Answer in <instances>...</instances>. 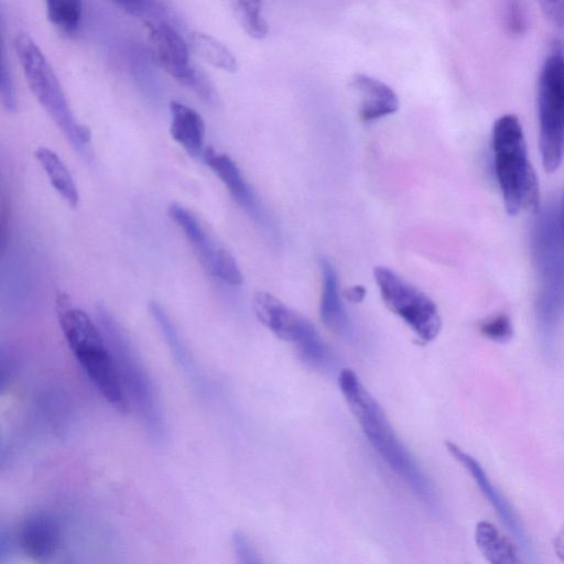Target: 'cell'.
<instances>
[{"label":"cell","mask_w":564,"mask_h":564,"mask_svg":"<svg viewBox=\"0 0 564 564\" xmlns=\"http://www.w3.org/2000/svg\"><path fill=\"white\" fill-rule=\"evenodd\" d=\"M339 390L358 421L371 447L406 486L424 501L433 500V490L415 457L395 434L384 411L355 371L341 369Z\"/></svg>","instance_id":"6da1fadb"},{"label":"cell","mask_w":564,"mask_h":564,"mask_svg":"<svg viewBox=\"0 0 564 564\" xmlns=\"http://www.w3.org/2000/svg\"><path fill=\"white\" fill-rule=\"evenodd\" d=\"M56 311L67 346L86 376L113 408L127 413L130 403L100 327L64 293L56 297Z\"/></svg>","instance_id":"7a4b0ae2"},{"label":"cell","mask_w":564,"mask_h":564,"mask_svg":"<svg viewBox=\"0 0 564 564\" xmlns=\"http://www.w3.org/2000/svg\"><path fill=\"white\" fill-rule=\"evenodd\" d=\"M532 245L539 278L536 325L544 351L550 355L564 315V247L560 216L553 207L540 213Z\"/></svg>","instance_id":"3957f363"},{"label":"cell","mask_w":564,"mask_h":564,"mask_svg":"<svg viewBox=\"0 0 564 564\" xmlns=\"http://www.w3.org/2000/svg\"><path fill=\"white\" fill-rule=\"evenodd\" d=\"M96 321L112 352L129 403L156 443L166 440V424L156 387L129 334L104 305H96Z\"/></svg>","instance_id":"277c9868"},{"label":"cell","mask_w":564,"mask_h":564,"mask_svg":"<svg viewBox=\"0 0 564 564\" xmlns=\"http://www.w3.org/2000/svg\"><path fill=\"white\" fill-rule=\"evenodd\" d=\"M491 148L497 182L509 215L540 210L539 182L528 156L521 122L511 113L496 120Z\"/></svg>","instance_id":"5b68a950"},{"label":"cell","mask_w":564,"mask_h":564,"mask_svg":"<svg viewBox=\"0 0 564 564\" xmlns=\"http://www.w3.org/2000/svg\"><path fill=\"white\" fill-rule=\"evenodd\" d=\"M14 48L32 94L78 155L90 163V130L77 121L45 55L26 34L17 36Z\"/></svg>","instance_id":"8992f818"},{"label":"cell","mask_w":564,"mask_h":564,"mask_svg":"<svg viewBox=\"0 0 564 564\" xmlns=\"http://www.w3.org/2000/svg\"><path fill=\"white\" fill-rule=\"evenodd\" d=\"M539 144L546 172L556 171L564 158V46L554 42L538 79Z\"/></svg>","instance_id":"52a82bcc"},{"label":"cell","mask_w":564,"mask_h":564,"mask_svg":"<svg viewBox=\"0 0 564 564\" xmlns=\"http://www.w3.org/2000/svg\"><path fill=\"white\" fill-rule=\"evenodd\" d=\"M258 321L278 338L292 344L305 364L313 368L325 367L330 351L315 326L269 292H258L253 297Z\"/></svg>","instance_id":"ba28073f"},{"label":"cell","mask_w":564,"mask_h":564,"mask_svg":"<svg viewBox=\"0 0 564 564\" xmlns=\"http://www.w3.org/2000/svg\"><path fill=\"white\" fill-rule=\"evenodd\" d=\"M373 276L387 308L411 328L421 344L434 340L442 327L436 304L390 268H373Z\"/></svg>","instance_id":"9c48e42d"},{"label":"cell","mask_w":564,"mask_h":564,"mask_svg":"<svg viewBox=\"0 0 564 564\" xmlns=\"http://www.w3.org/2000/svg\"><path fill=\"white\" fill-rule=\"evenodd\" d=\"M153 62L182 86L206 102L218 101L209 77L189 63V46L176 28L167 21L144 22Z\"/></svg>","instance_id":"30bf717a"},{"label":"cell","mask_w":564,"mask_h":564,"mask_svg":"<svg viewBox=\"0 0 564 564\" xmlns=\"http://www.w3.org/2000/svg\"><path fill=\"white\" fill-rule=\"evenodd\" d=\"M167 213L212 275L230 285L238 286L242 283L243 276L234 256L210 235L191 210L174 203L169 206Z\"/></svg>","instance_id":"8fae6325"},{"label":"cell","mask_w":564,"mask_h":564,"mask_svg":"<svg viewBox=\"0 0 564 564\" xmlns=\"http://www.w3.org/2000/svg\"><path fill=\"white\" fill-rule=\"evenodd\" d=\"M445 447L451 456L468 471L521 550L525 554H531V543L518 513L503 494L492 484L479 462L453 442H445Z\"/></svg>","instance_id":"7c38bea8"},{"label":"cell","mask_w":564,"mask_h":564,"mask_svg":"<svg viewBox=\"0 0 564 564\" xmlns=\"http://www.w3.org/2000/svg\"><path fill=\"white\" fill-rule=\"evenodd\" d=\"M62 539L57 518L44 510L33 511L20 522L14 540L17 546L35 561H47L57 552Z\"/></svg>","instance_id":"4fadbf2b"},{"label":"cell","mask_w":564,"mask_h":564,"mask_svg":"<svg viewBox=\"0 0 564 564\" xmlns=\"http://www.w3.org/2000/svg\"><path fill=\"white\" fill-rule=\"evenodd\" d=\"M203 159L250 217L260 226L271 229L270 219L236 162L213 148L205 149Z\"/></svg>","instance_id":"5bb4252c"},{"label":"cell","mask_w":564,"mask_h":564,"mask_svg":"<svg viewBox=\"0 0 564 564\" xmlns=\"http://www.w3.org/2000/svg\"><path fill=\"white\" fill-rule=\"evenodd\" d=\"M351 87L359 96L358 116L364 122H371L399 109L395 91L382 80L358 73L351 78Z\"/></svg>","instance_id":"9a60e30c"},{"label":"cell","mask_w":564,"mask_h":564,"mask_svg":"<svg viewBox=\"0 0 564 564\" xmlns=\"http://www.w3.org/2000/svg\"><path fill=\"white\" fill-rule=\"evenodd\" d=\"M322 293L319 315L323 324L338 336L351 334L352 325L339 294L338 276L333 264L325 258L319 260Z\"/></svg>","instance_id":"2e32d148"},{"label":"cell","mask_w":564,"mask_h":564,"mask_svg":"<svg viewBox=\"0 0 564 564\" xmlns=\"http://www.w3.org/2000/svg\"><path fill=\"white\" fill-rule=\"evenodd\" d=\"M171 127L170 133L187 153L193 156L204 154L205 123L200 115L180 101L170 104Z\"/></svg>","instance_id":"e0dca14e"},{"label":"cell","mask_w":564,"mask_h":564,"mask_svg":"<svg viewBox=\"0 0 564 564\" xmlns=\"http://www.w3.org/2000/svg\"><path fill=\"white\" fill-rule=\"evenodd\" d=\"M475 542L482 556L491 564L521 562L513 543L488 521H479L476 524Z\"/></svg>","instance_id":"ac0fdd59"},{"label":"cell","mask_w":564,"mask_h":564,"mask_svg":"<svg viewBox=\"0 0 564 564\" xmlns=\"http://www.w3.org/2000/svg\"><path fill=\"white\" fill-rule=\"evenodd\" d=\"M149 311L178 366L197 382L198 372L187 346L164 307L155 301L149 303Z\"/></svg>","instance_id":"d6986e66"},{"label":"cell","mask_w":564,"mask_h":564,"mask_svg":"<svg viewBox=\"0 0 564 564\" xmlns=\"http://www.w3.org/2000/svg\"><path fill=\"white\" fill-rule=\"evenodd\" d=\"M35 158L44 170L52 187L69 205L78 204V191L74 178L63 160L50 148L40 147L35 151Z\"/></svg>","instance_id":"ffe728a7"},{"label":"cell","mask_w":564,"mask_h":564,"mask_svg":"<svg viewBox=\"0 0 564 564\" xmlns=\"http://www.w3.org/2000/svg\"><path fill=\"white\" fill-rule=\"evenodd\" d=\"M187 43L189 50L208 64L229 73L237 72L238 63L236 57L227 46L215 37L195 31L189 33Z\"/></svg>","instance_id":"44dd1931"},{"label":"cell","mask_w":564,"mask_h":564,"mask_svg":"<svg viewBox=\"0 0 564 564\" xmlns=\"http://www.w3.org/2000/svg\"><path fill=\"white\" fill-rule=\"evenodd\" d=\"M48 21L61 33L74 35L80 25L83 0H45Z\"/></svg>","instance_id":"7402d4cb"},{"label":"cell","mask_w":564,"mask_h":564,"mask_svg":"<svg viewBox=\"0 0 564 564\" xmlns=\"http://www.w3.org/2000/svg\"><path fill=\"white\" fill-rule=\"evenodd\" d=\"M231 9L243 31L252 39L267 37L269 26L262 15V0H229Z\"/></svg>","instance_id":"603a6c76"},{"label":"cell","mask_w":564,"mask_h":564,"mask_svg":"<svg viewBox=\"0 0 564 564\" xmlns=\"http://www.w3.org/2000/svg\"><path fill=\"white\" fill-rule=\"evenodd\" d=\"M127 14L149 21H167L170 7L165 0H108ZM169 22V21H167Z\"/></svg>","instance_id":"cb8c5ba5"},{"label":"cell","mask_w":564,"mask_h":564,"mask_svg":"<svg viewBox=\"0 0 564 564\" xmlns=\"http://www.w3.org/2000/svg\"><path fill=\"white\" fill-rule=\"evenodd\" d=\"M479 332L486 338L497 343H506L513 335L512 323L509 316L503 313L482 321L479 324Z\"/></svg>","instance_id":"d4e9b609"},{"label":"cell","mask_w":564,"mask_h":564,"mask_svg":"<svg viewBox=\"0 0 564 564\" xmlns=\"http://www.w3.org/2000/svg\"><path fill=\"white\" fill-rule=\"evenodd\" d=\"M527 12L521 0H506L505 22L511 34L520 35L527 29Z\"/></svg>","instance_id":"484cf974"},{"label":"cell","mask_w":564,"mask_h":564,"mask_svg":"<svg viewBox=\"0 0 564 564\" xmlns=\"http://www.w3.org/2000/svg\"><path fill=\"white\" fill-rule=\"evenodd\" d=\"M0 96L4 109L9 112L17 110V93L13 77L7 65L4 50H2V64L0 74Z\"/></svg>","instance_id":"4316f807"},{"label":"cell","mask_w":564,"mask_h":564,"mask_svg":"<svg viewBox=\"0 0 564 564\" xmlns=\"http://www.w3.org/2000/svg\"><path fill=\"white\" fill-rule=\"evenodd\" d=\"M232 549L237 561L242 564H259L262 562L260 555L253 547L248 536L237 530L231 535Z\"/></svg>","instance_id":"83f0119b"},{"label":"cell","mask_w":564,"mask_h":564,"mask_svg":"<svg viewBox=\"0 0 564 564\" xmlns=\"http://www.w3.org/2000/svg\"><path fill=\"white\" fill-rule=\"evenodd\" d=\"M551 22L564 32V0H536Z\"/></svg>","instance_id":"f1b7e54d"},{"label":"cell","mask_w":564,"mask_h":564,"mask_svg":"<svg viewBox=\"0 0 564 564\" xmlns=\"http://www.w3.org/2000/svg\"><path fill=\"white\" fill-rule=\"evenodd\" d=\"M366 293H367V290L365 289V286L358 284V285H354V286L347 289L344 292V296L349 302L357 304V303H360L364 301Z\"/></svg>","instance_id":"f546056e"},{"label":"cell","mask_w":564,"mask_h":564,"mask_svg":"<svg viewBox=\"0 0 564 564\" xmlns=\"http://www.w3.org/2000/svg\"><path fill=\"white\" fill-rule=\"evenodd\" d=\"M554 552L564 562V525L560 529L553 543Z\"/></svg>","instance_id":"4dcf8cb0"},{"label":"cell","mask_w":564,"mask_h":564,"mask_svg":"<svg viewBox=\"0 0 564 564\" xmlns=\"http://www.w3.org/2000/svg\"><path fill=\"white\" fill-rule=\"evenodd\" d=\"M558 216H560L561 236H562V241H563V247H564V193H563L562 208H561V213L558 214Z\"/></svg>","instance_id":"1f68e13d"}]
</instances>
